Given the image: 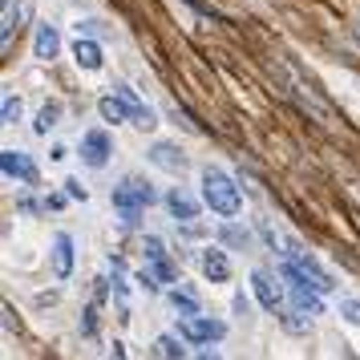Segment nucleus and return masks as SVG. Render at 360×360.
Wrapping results in <instances>:
<instances>
[{
  "label": "nucleus",
  "mask_w": 360,
  "mask_h": 360,
  "mask_svg": "<svg viewBox=\"0 0 360 360\" xmlns=\"http://www.w3.org/2000/svg\"><path fill=\"white\" fill-rule=\"evenodd\" d=\"M198 186H202V202L211 207V214H219V219L243 214V191H239V182L231 179L223 166H202Z\"/></svg>",
  "instance_id": "f257e3e1"
},
{
  "label": "nucleus",
  "mask_w": 360,
  "mask_h": 360,
  "mask_svg": "<svg viewBox=\"0 0 360 360\" xmlns=\"http://www.w3.org/2000/svg\"><path fill=\"white\" fill-rule=\"evenodd\" d=\"M271 77H279V82L288 85V94H292V98L300 101V105H304L316 122H328V117H332V114H328V105H324V98L311 89V82H304V73H300L292 61H283V57H279V61H271Z\"/></svg>",
  "instance_id": "f03ea898"
},
{
  "label": "nucleus",
  "mask_w": 360,
  "mask_h": 360,
  "mask_svg": "<svg viewBox=\"0 0 360 360\" xmlns=\"http://www.w3.org/2000/svg\"><path fill=\"white\" fill-rule=\"evenodd\" d=\"M154 186H150L146 179H122L114 186V191H110V202H114V211L122 214V223H126V227H134V223H138V214L146 211L150 202H154Z\"/></svg>",
  "instance_id": "7ed1b4c3"
},
{
  "label": "nucleus",
  "mask_w": 360,
  "mask_h": 360,
  "mask_svg": "<svg viewBox=\"0 0 360 360\" xmlns=\"http://www.w3.org/2000/svg\"><path fill=\"white\" fill-rule=\"evenodd\" d=\"M283 271H288V276L308 279L311 288H320L324 295L340 288V283H336V276H332V271H328L324 263H320L316 255H311V251H304L300 243H288V251H283Z\"/></svg>",
  "instance_id": "20e7f679"
},
{
  "label": "nucleus",
  "mask_w": 360,
  "mask_h": 360,
  "mask_svg": "<svg viewBox=\"0 0 360 360\" xmlns=\"http://www.w3.org/2000/svg\"><path fill=\"white\" fill-rule=\"evenodd\" d=\"M179 336L186 344H195V348H202V344H219L227 340V320H219V316H182L179 320Z\"/></svg>",
  "instance_id": "39448f33"
},
{
  "label": "nucleus",
  "mask_w": 360,
  "mask_h": 360,
  "mask_svg": "<svg viewBox=\"0 0 360 360\" xmlns=\"http://www.w3.org/2000/svg\"><path fill=\"white\" fill-rule=\"evenodd\" d=\"M0 170H4V179H17L20 186H37L41 182V170H37L33 154H25V150H0Z\"/></svg>",
  "instance_id": "423d86ee"
},
{
  "label": "nucleus",
  "mask_w": 360,
  "mask_h": 360,
  "mask_svg": "<svg viewBox=\"0 0 360 360\" xmlns=\"http://www.w3.org/2000/svg\"><path fill=\"white\" fill-rule=\"evenodd\" d=\"M251 292H255V300H259V308L267 316H279L283 311V288L276 283V276L267 267H255L251 271Z\"/></svg>",
  "instance_id": "0eeeda50"
},
{
  "label": "nucleus",
  "mask_w": 360,
  "mask_h": 360,
  "mask_svg": "<svg viewBox=\"0 0 360 360\" xmlns=\"http://www.w3.org/2000/svg\"><path fill=\"white\" fill-rule=\"evenodd\" d=\"M283 279H288V295H292V308L300 311V316H324V300H320V288H311L308 279L300 276H288L283 271Z\"/></svg>",
  "instance_id": "6e6552de"
},
{
  "label": "nucleus",
  "mask_w": 360,
  "mask_h": 360,
  "mask_svg": "<svg viewBox=\"0 0 360 360\" xmlns=\"http://www.w3.org/2000/svg\"><path fill=\"white\" fill-rule=\"evenodd\" d=\"M77 154H82V162L89 166V170H101V166L110 162V154H114V138L105 130H85Z\"/></svg>",
  "instance_id": "1a4fd4ad"
},
{
  "label": "nucleus",
  "mask_w": 360,
  "mask_h": 360,
  "mask_svg": "<svg viewBox=\"0 0 360 360\" xmlns=\"http://www.w3.org/2000/svg\"><path fill=\"white\" fill-rule=\"evenodd\" d=\"M198 271H202V279H211V283H227L231 279V255L223 251V247H202L198 251Z\"/></svg>",
  "instance_id": "9d476101"
},
{
  "label": "nucleus",
  "mask_w": 360,
  "mask_h": 360,
  "mask_svg": "<svg viewBox=\"0 0 360 360\" xmlns=\"http://www.w3.org/2000/svg\"><path fill=\"white\" fill-rule=\"evenodd\" d=\"M146 158L158 166V170H166V174H182V170L191 166V158L182 154L179 142H154V146L146 150Z\"/></svg>",
  "instance_id": "9b49d317"
},
{
  "label": "nucleus",
  "mask_w": 360,
  "mask_h": 360,
  "mask_svg": "<svg viewBox=\"0 0 360 360\" xmlns=\"http://www.w3.org/2000/svg\"><path fill=\"white\" fill-rule=\"evenodd\" d=\"M33 57L37 61H57V57H61V29H57V25L41 20L33 29Z\"/></svg>",
  "instance_id": "f8f14e48"
},
{
  "label": "nucleus",
  "mask_w": 360,
  "mask_h": 360,
  "mask_svg": "<svg viewBox=\"0 0 360 360\" xmlns=\"http://www.w3.org/2000/svg\"><path fill=\"white\" fill-rule=\"evenodd\" d=\"M73 61H77L82 73H98V69H105V49H101L98 37H77V41H73Z\"/></svg>",
  "instance_id": "ddd939ff"
},
{
  "label": "nucleus",
  "mask_w": 360,
  "mask_h": 360,
  "mask_svg": "<svg viewBox=\"0 0 360 360\" xmlns=\"http://www.w3.org/2000/svg\"><path fill=\"white\" fill-rule=\"evenodd\" d=\"M49 259H53V276L65 283V279L73 276V235H69V231H57V235H53Z\"/></svg>",
  "instance_id": "4468645a"
},
{
  "label": "nucleus",
  "mask_w": 360,
  "mask_h": 360,
  "mask_svg": "<svg viewBox=\"0 0 360 360\" xmlns=\"http://www.w3.org/2000/svg\"><path fill=\"white\" fill-rule=\"evenodd\" d=\"M114 89H117V94H122L126 101H130V126H134V130H142V134H146V130H154V126H158V114H154V110H150L146 101H142L138 94H134L130 85H114Z\"/></svg>",
  "instance_id": "2eb2a0df"
},
{
  "label": "nucleus",
  "mask_w": 360,
  "mask_h": 360,
  "mask_svg": "<svg viewBox=\"0 0 360 360\" xmlns=\"http://www.w3.org/2000/svg\"><path fill=\"white\" fill-rule=\"evenodd\" d=\"M162 202H166V211H170V219H174V223H195V219H198V198L186 195L182 186L166 191Z\"/></svg>",
  "instance_id": "dca6fc26"
},
{
  "label": "nucleus",
  "mask_w": 360,
  "mask_h": 360,
  "mask_svg": "<svg viewBox=\"0 0 360 360\" xmlns=\"http://www.w3.org/2000/svg\"><path fill=\"white\" fill-rule=\"evenodd\" d=\"M25 13H29V0H0V41L4 45L13 41V29L25 20Z\"/></svg>",
  "instance_id": "f3484780"
},
{
  "label": "nucleus",
  "mask_w": 360,
  "mask_h": 360,
  "mask_svg": "<svg viewBox=\"0 0 360 360\" xmlns=\"http://www.w3.org/2000/svg\"><path fill=\"white\" fill-rule=\"evenodd\" d=\"M98 114L105 117V122H114V126H122V122H130V101L122 98V94H105V98L98 101Z\"/></svg>",
  "instance_id": "a211bd4d"
},
{
  "label": "nucleus",
  "mask_w": 360,
  "mask_h": 360,
  "mask_svg": "<svg viewBox=\"0 0 360 360\" xmlns=\"http://www.w3.org/2000/svg\"><path fill=\"white\" fill-rule=\"evenodd\" d=\"M61 126V101H45L41 110H37V122H33V134L37 138H49V130Z\"/></svg>",
  "instance_id": "6ab92c4d"
},
{
  "label": "nucleus",
  "mask_w": 360,
  "mask_h": 360,
  "mask_svg": "<svg viewBox=\"0 0 360 360\" xmlns=\"http://www.w3.org/2000/svg\"><path fill=\"white\" fill-rule=\"evenodd\" d=\"M166 300H170V308L179 311V316H198V311H202L198 295L186 292V288H170V292H166Z\"/></svg>",
  "instance_id": "aec40b11"
},
{
  "label": "nucleus",
  "mask_w": 360,
  "mask_h": 360,
  "mask_svg": "<svg viewBox=\"0 0 360 360\" xmlns=\"http://www.w3.org/2000/svg\"><path fill=\"white\" fill-rule=\"evenodd\" d=\"M182 336H158V340H154V356H162V360H182L186 356V352H191V348H182Z\"/></svg>",
  "instance_id": "412c9836"
},
{
  "label": "nucleus",
  "mask_w": 360,
  "mask_h": 360,
  "mask_svg": "<svg viewBox=\"0 0 360 360\" xmlns=\"http://www.w3.org/2000/svg\"><path fill=\"white\" fill-rule=\"evenodd\" d=\"M219 235H223V243L239 247V251H251V231H247V227H239V223H231V219H227Z\"/></svg>",
  "instance_id": "4be33fe9"
},
{
  "label": "nucleus",
  "mask_w": 360,
  "mask_h": 360,
  "mask_svg": "<svg viewBox=\"0 0 360 360\" xmlns=\"http://www.w3.org/2000/svg\"><path fill=\"white\" fill-rule=\"evenodd\" d=\"M20 117H25L20 98H17V94H4V101H0V126H17Z\"/></svg>",
  "instance_id": "5701e85b"
},
{
  "label": "nucleus",
  "mask_w": 360,
  "mask_h": 360,
  "mask_svg": "<svg viewBox=\"0 0 360 360\" xmlns=\"http://www.w3.org/2000/svg\"><path fill=\"white\" fill-rule=\"evenodd\" d=\"M77 332H82L85 340H94V336H98V304H89V308L82 311V320H77Z\"/></svg>",
  "instance_id": "b1692460"
},
{
  "label": "nucleus",
  "mask_w": 360,
  "mask_h": 360,
  "mask_svg": "<svg viewBox=\"0 0 360 360\" xmlns=\"http://www.w3.org/2000/svg\"><path fill=\"white\" fill-rule=\"evenodd\" d=\"M340 320H348L352 328H360V295H344L340 300Z\"/></svg>",
  "instance_id": "393cba45"
},
{
  "label": "nucleus",
  "mask_w": 360,
  "mask_h": 360,
  "mask_svg": "<svg viewBox=\"0 0 360 360\" xmlns=\"http://www.w3.org/2000/svg\"><path fill=\"white\" fill-rule=\"evenodd\" d=\"M110 283H114V300L122 304V311H126V295H130V283H126V276H122V267L114 263V271H110Z\"/></svg>",
  "instance_id": "a878e982"
},
{
  "label": "nucleus",
  "mask_w": 360,
  "mask_h": 360,
  "mask_svg": "<svg viewBox=\"0 0 360 360\" xmlns=\"http://www.w3.org/2000/svg\"><path fill=\"white\" fill-rule=\"evenodd\" d=\"M134 283H138L142 292H162V279H158V271H154V267H142V271L134 276Z\"/></svg>",
  "instance_id": "bb28decb"
},
{
  "label": "nucleus",
  "mask_w": 360,
  "mask_h": 360,
  "mask_svg": "<svg viewBox=\"0 0 360 360\" xmlns=\"http://www.w3.org/2000/svg\"><path fill=\"white\" fill-rule=\"evenodd\" d=\"M150 267L158 271V279H162V283H174V279H179V267H174V259H170V255H162V259H154Z\"/></svg>",
  "instance_id": "cd10ccee"
},
{
  "label": "nucleus",
  "mask_w": 360,
  "mask_h": 360,
  "mask_svg": "<svg viewBox=\"0 0 360 360\" xmlns=\"http://www.w3.org/2000/svg\"><path fill=\"white\" fill-rule=\"evenodd\" d=\"M142 255H146V263H154V259H162V255H166V247H162V239H158V235H146V239H142Z\"/></svg>",
  "instance_id": "c85d7f7f"
},
{
  "label": "nucleus",
  "mask_w": 360,
  "mask_h": 360,
  "mask_svg": "<svg viewBox=\"0 0 360 360\" xmlns=\"http://www.w3.org/2000/svg\"><path fill=\"white\" fill-rule=\"evenodd\" d=\"M73 29H77V37H105V25H101L98 17H85V20H77Z\"/></svg>",
  "instance_id": "c756f323"
},
{
  "label": "nucleus",
  "mask_w": 360,
  "mask_h": 360,
  "mask_svg": "<svg viewBox=\"0 0 360 360\" xmlns=\"http://www.w3.org/2000/svg\"><path fill=\"white\" fill-rule=\"evenodd\" d=\"M65 195H69V198H82V202H85V198H89V191H85L77 179H69V182H65Z\"/></svg>",
  "instance_id": "7c9ffc66"
},
{
  "label": "nucleus",
  "mask_w": 360,
  "mask_h": 360,
  "mask_svg": "<svg viewBox=\"0 0 360 360\" xmlns=\"http://www.w3.org/2000/svg\"><path fill=\"white\" fill-rule=\"evenodd\" d=\"M49 158H53V162H65V158H69V150H65V146H53Z\"/></svg>",
  "instance_id": "2f4dec72"
},
{
  "label": "nucleus",
  "mask_w": 360,
  "mask_h": 360,
  "mask_svg": "<svg viewBox=\"0 0 360 360\" xmlns=\"http://www.w3.org/2000/svg\"><path fill=\"white\" fill-rule=\"evenodd\" d=\"M235 311H239V316H247V300H243V292H235Z\"/></svg>",
  "instance_id": "473e14b6"
}]
</instances>
